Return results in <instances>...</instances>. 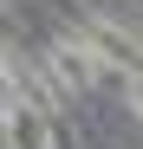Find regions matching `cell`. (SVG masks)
I'll return each instance as SVG.
<instances>
[{
	"label": "cell",
	"instance_id": "cell-1",
	"mask_svg": "<svg viewBox=\"0 0 143 149\" xmlns=\"http://www.w3.org/2000/svg\"><path fill=\"white\" fill-rule=\"evenodd\" d=\"M85 45H91L104 65H124L130 78L143 71V39H137V33H124V26H111V19H91V26H85Z\"/></svg>",
	"mask_w": 143,
	"mask_h": 149
},
{
	"label": "cell",
	"instance_id": "cell-2",
	"mask_svg": "<svg viewBox=\"0 0 143 149\" xmlns=\"http://www.w3.org/2000/svg\"><path fill=\"white\" fill-rule=\"evenodd\" d=\"M7 143L13 149H52V136H46V123L33 104H7Z\"/></svg>",
	"mask_w": 143,
	"mask_h": 149
},
{
	"label": "cell",
	"instance_id": "cell-3",
	"mask_svg": "<svg viewBox=\"0 0 143 149\" xmlns=\"http://www.w3.org/2000/svg\"><path fill=\"white\" fill-rule=\"evenodd\" d=\"M130 110L143 117V71H137V78H130Z\"/></svg>",
	"mask_w": 143,
	"mask_h": 149
}]
</instances>
